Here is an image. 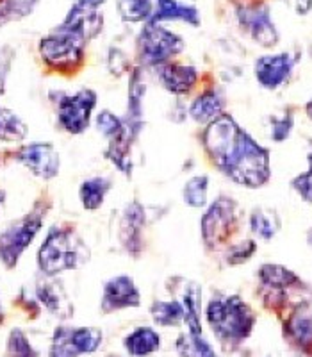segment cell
Segmentation results:
<instances>
[{"instance_id": "277c9868", "label": "cell", "mask_w": 312, "mask_h": 357, "mask_svg": "<svg viewBox=\"0 0 312 357\" xmlns=\"http://www.w3.org/2000/svg\"><path fill=\"white\" fill-rule=\"evenodd\" d=\"M43 218L41 213H31L20 222H15L6 231L0 232V261L8 268L18 263L20 256L33 243L40 231Z\"/></svg>"}, {"instance_id": "ac0fdd59", "label": "cell", "mask_w": 312, "mask_h": 357, "mask_svg": "<svg viewBox=\"0 0 312 357\" xmlns=\"http://www.w3.org/2000/svg\"><path fill=\"white\" fill-rule=\"evenodd\" d=\"M68 337L77 356L93 354L102 345V333L95 327H81V329H68Z\"/></svg>"}, {"instance_id": "ba28073f", "label": "cell", "mask_w": 312, "mask_h": 357, "mask_svg": "<svg viewBox=\"0 0 312 357\" xmlns=\"http://www.w3.org/2000/svg\"><path fill=\"white\" fill-rule=\"evenodd\" d=\"M18 161L40 178H52L59 172V154L50 143H31L22 146Z\"/></svg>"}, {"instance_id": "52a82bcc", "label": "cell", "mask_w": 312, "mask_h": 357, "mask_svg": "<svg viewBox=\"0 0 312 357\" xmlns=\"http://www.w3.org/2000/svg\"><path fill=\"white\" fill-rule=\"evenodd\" d=\"M234 223V202L228 199L216 200L202 220L203 240L209 247H216L218 243L227 240L231 234V227Z\"/></svg>"}, {"instance_id": "7a4b0ae2", "label": "cell", "mask_w": 312, "mask_h": 357, "mask_svg": "<svg viewBox=\"0 0 312 357\" xmlns=\"http://www.w3.org/2000/svg\"><path fill=\"white\" fill-rule=\"evenodd\" d=\"M205 317L223 345H237L250 336L256 318L240 296L214 298L207 304Z\"/></svg>"}, {"instance_id": "ffe728a7", "label": "cell", "mask_w": 312, "mask_h": 357, "mask_svg": "<svg viewBox=\"0 0 312 357\" xmlns=\"http://www.w3.org/2000/svg\"><path fill=\"white\" fill-rule=\"evenodd\" d=\"M27 136V126L18 114L8 107L0 106V139L2 142H20Z\"/></svg>"}, {"instance_id": "4dcf8cb0", "label": "cell", "mask_w": 312, "mask_h": 357, "mask_svg": "<svg viewBox=\"0 0 312 357\" xmlns=\"http://www.w3.org/2000/svg\"><path fill=\"white\" fill-rule=\"evenodd\" d=\"M292 127V120L291 118H284V120H273V139L276 142H282L289 136V130Z\"/></svg>"}, {"instance_id": "e0dca14e", "label": "cell", "mask_w": 312, "mask_h": 357, "mask_svg": "<svg viewBox=\"0 0 312 357\" xmlns=\"http://www.w3.org/2000/svg\"><path fill=\"white\" fill-rule=\"evenodd\" d=\"M177 352L180 357H218L209 341L202 334L186 333L177 340Z\"/></svg>"}, {"instance_id": "f546056e", "label": "cell", "mask_w": 312, "mask_h": 357, "mask_svg": "<svg viewBox=\"0 0 312 357\" xmlns=\"http://www.w3.org/2000/svg\"><path fill=\"white\" fill-rule=\"evenodd\" d=\"M254 252H256V243H254V241H247V243H243L241 247H235L234 250L231 252L228 259H231V263H243V261H247Z\"/></svg>"}, {"instance_id": "4316f807", "label": "cell", "mask_w": 312, "mask_h": 357, "mask_svg": "<svg viewBox=\"0 0 312 357\" xmlns=\"http://www.w3.org/2000/svg\"><path fill=\"white\" fill-rule=\"evenodd\" d=\"M6 352H8V357H40L38 350L31 345V341L20 329L11 331Z\"/></svg>"}, {"instance_id": "1f68e13d", "label": "cell", "mask_w": 312, "mask_h": 357, "mask_svg": "<svg viewBox=\"0 0 312 357\" xmlns=\"http://www.w3.org/2000/svg\"><path fill=\"white\" fill-rule=\"evenodd\" d=\"M9 63H11V57L8 56V50H0V95L6 91V77H8Z\"/></svg>"}, {"instance_id": "603a6c76", "label": "cell", "mask_w": 312, "mask_h": 357, "mask_svg": "<svg viewBox=\"0 0 312 357\" xmlns=\"http://www.w3.org/2000/svg\"><path fill=\"white\" fill-rule=\"evenodd\" d=\"M207 186H209V178L205 175H196L189 178L184 186L182 197L187 206L191 207H202L207 204Z\"/></svg>"}, {"instance_id": "30bf717a", "label": "cell", "mask_w": 312, "mask_h": 357, "mask_svg": "<svg viewBox=\"0 0 312 357\" xmlns=\"http://www.w3.org/2000/svg\"><path fill=\"white\" fill-rule=\"evenodd\" d=\"M141 304L138 288L129 275L113 277L104 288V298H102V309L104 312L120 311L125 307H138Z\"/></svg>"}, {"instance_id": "836d02e7", "label": "cell", "mask_w": 312, "mask_h": 357, "mask_svg": "<svg viewBox=\"0 0 312 357\" xmlns=\"http://www.w3.org/2000/svg\"><path fill=\"white\" fill-rule=\"evenodd\" d=\"M106 0H77V6L82 9H89V11H97L98 6H102Z\"/></svg>"}, {"instance_id": "83f0119b", "label": "cell", "mask_w": 312, "mask_h": 357, "mask_svg": "<svg viewBox=\"0 0 312 357\" xmlns=\"http://www.w3.org/2000/svg\"><path fill=\"white\" fill-rule=\"evenodd\" d=\"M38 298L43 302L47 307L50 309L56 314H65V309L68 307V304L63 298V293L59 291V288H56L54 284H49V282H45V284L38 286Z\"/></svg>"}, {"instance_id": "cb8c5ba5", "label": "cell", "mask_w": 312, "mask_h": 357, "mask_svg": "<svg viewBox=\"0 0 312 357\" xmlns=\"http://www.w3.org/2000/svg\"><path fill=\"white\" fill-rule=\"evenodd\" d=\"M260 277L267 286L272 288H288V286L298 282L296 275L279 264H264L260 268Z\"/></svg>"}, {"instance_id": "f1b7e54d", "label": "cell", "mask_w": 312, "mask_h": 357, "mask_svg": "<svg viewBox=\"0 0 312 357\" xmlns=\"http://www.w3.org/2000/svg\"><path fill=\"white\" fill-rule=\"evenodd\" d=\"M292 188L300 193L302 199L312 204V152L309 155V170L292 181Z\"/></svg>"}, {"instance_id": "6da1fadb", "label": "cell", "mask_w": 312, "mask_h": 357, "mask_svg": "<svg viewBox=\"0 0 312 357\" xmlns=\"http://www.w3.org/2000/svg\"><path fill=\"white\" fill-rule=\"evenodd\" d=\"M203 142L216 167L235 183L259 188L270 178V152L231 116H218L211 122Z\"/></svg>"}, {"instance_id": "d6986e66", "label": "cell", "mask_w": 312, "mask_h": 357, "mask_svg": "<svg viewBox=\"0 0 312 357\" xmlns=\"http://www.w3.org/2000/svg\"><path fill=\"white\" fill-rule=\"evenodd\" d=\"M111 183L104 177L88 178L81 186V202L86 209H97L102 206L109 191Z\"/></svg>"}, {"instance_id": "8d00e7d4", "label": "cell", "mask_w": 312, "mask_h": 357, "mask_svg": "<svg viewBox=\"0 0 312 357\" xmlns=\"http://www.w3.org/2000/svg\"><path fill=\"white\" fill-rule=\"evenodd\" d=\"M309 243H311V245H312V231H311V232H309Z\"/></svg>"}, {"instance_id": "e575fe53", "label": "cell", "mask_w": 312, "mask_h": 357, "mask_svg": "<svg viewBox=\"0 0 312 357\" xmlns=\"http://www.w3.org/2000/svg\"><path fill=\"white\" fill-rule=\"evenodd\" d=\"M307 114H309V116L312 118V100L309 102V106H307Z\"/></svg>"}, {"instance_id": "8992f818", "label": "cell", "mask_w": 312, "mask_h": 357, "mask_svg": "<svg viewBox=\"0 0 312 357\" xmlns=\"http://www.w3.org/2000/svg\"><path fill=\"white\" fill-rule=\"evenodd\" d=\"M95 104H97V95L91 89H82L75 95L63 97L57 106V116L63 129L72 134H81L88 127Z\"/></svg>"}, {"instance_id": "d4e9b609", "label": "cell", "mask_w": 312, "mask_h": 357, "mask_svg": "<svg viewBox=\"0 0 312 357\" xmlns=\"http://www.w3.org/2000/svg\"><path fill=\"white\" fill-rule=\"evenodd\" d=\"M118 11L123 20H145L152 17V0H118Z\"/></svg>"}, {"instance_id": "7402d4cb", "label": "cell", "mask_w": 312, "mask_h": 357, "mask_svg": "<svg viewBox=\"0 0 312 357\" xmlns=\"http://www.w3.org/2000/svg\"><path fill=\"white\" fill-rule=\"evenodd\" d=\"M152 318L157 321L159 325H178L184 321V309L180 302H155L150 309Z\"/></svg>"}, {"instance_id": "9c48e42d", "label": "cell", "mask_w": 312, "mask_h": 357, "mask_svg": "<svg viewBox=\"0 0 312 357\" xmlns=\"http://www.w3.org/2000/svg\"><path fill=\"white\" fill-rule=\"evenodd\" d=\"M240 22L254 40L263 47H273L279 41V33L270 18L266 6H247L240 9Z\"/></svg>"}, {"instance_id": "44dd1931", "label": "cell", "mask_w": 312, "mask_h": 357, "mask_svg": "<svg viewBox=\"0 0 312 357\" xmlns=\"http://www.w3.org/2000/svg\"><path fill=\"white\" fill-rule=\"evenodd\" d=\"M250 227L251 231L256 232L259 238H263V240H272L280 227L279 216H276V213L272 211V209H264V207H260V209H256V211L251 213Z\"/></svg>"}, {"instance_id": "9a60e30c", "label": "cell", "mask_w": 312, "mask_h": 357, "mask_svg": "<svg viewBox=\"0 0 312 357\" xmlns=\"http://www.w3.org/2000/svg\"><path fill=\"white\" fill-rule=\"evenodd\" d=\"M162 20H182L187 24H200L198 11L189 6L178 4L177 0H157V11L152 15V24Z\"/></svg>"}, {"instance_id": "484cf974", "label": "cell", "mask_w": 312, "mask_h": 357, "mask_svg": "<svg viewBox=\"0 0 312 357\" xmlns=\"http://www.w3.org/2000/svg\"><path fill=\"white\" fill-rule=\"evenodd\" d=\"M143 222H145V215H143V209L138 204L127 207L125 215H123V231L127 232V245H130L132 241L138 245V232L141 231Z\"/></svg>"}, {"instance_id": "d6a6232c", "label": "cell", "mask_w": 312, "mask_h": 357, "mask_svg": "<svg viewBox=\"0 0 312 357\" xmlns=\"http://www.w3.org/2000/svg\"><path fill=\"white\" fill-rule=\"evenodd\" d=\"M296 13H300V15H305L309 13V9L312 8V0H286Z\"/></svg>"}, {"instance_id": "5bb4252c", "label": "cell", "mask_w": 312, "mask_h": 357, "mask_svg": "<svg viewBox=\"0 0 312 357\" xmlns=\"http://www.w3.org/2000/svg\"><path fill=\"white\" fill-rule=\"evenodd\" d=\"M288 336L298 347L312 345V309L309 305H302L295 311L288 321Z\"/></svg>"}, {"instance_id": "8fae6325", "label": "cell", "mask_w": 312, "mask_h": 357, "mask_svg": "<svg viewBox=\"0 0 312 357\" xmlns=\"http://www.w3.org/2000/svg\"><path fill=\"white\" fill-rule=\"evenodd\" d=\"M295 66L291 54H276V56H264L256 63L257 81L267 89H275L284 84L289 79Z\"/></svg>"}, {"instance_id": "3957f363", "label": "cell", "mask_w": 312, "mask_h": 357, "mask_svg": "<svg viewBox=\"0 0 312 357\" xmlns=\"http://www.w3.org/2000/svg\"><path fill=\"white\" fill-rule=\"evenodd\" d=\"M81 261V247L75 243L73 236L61 229H54L38 252V264L45 275H57V273L72 270Z\"/></svg>"}, {"instance_id": "d590c367", "label": "cell", "mask_w": 312, "mask_h": 357, "mask_svg": "<svg viewBox=\"0 0 312 357\" xmlns=\"http://www.w3.org/2000/svg\"><path fill=\"white\" fill-rule=\"evenodd\" d=\"M4 320V311H2V305H0V324Z\"/></svg>"}, {"instance_id": "4fadbf2b", "label": "cell", "mask_w": 312, "mask_h": 357, "mask_svg": "<svg viewBox=\"0 0 312 357\" xmlns=\"http://www.w3.org/2000/svg\"><path fill=\"white\" fill-rule=\"evenodd\" d=\"M123 347L132 357H146L157 352L161 347V337L152 327H139L125 337Z\"/></svg>"}, {"instance_id": "5b68a950", "label": "cell", "mask_w": 312, "mask_h": 357, "mask_svg": "<svg viewBox=\"0 0 312 357\" xmlns=\"http://www.w3.org/2000/svg\"><path fill=\"white\" fill-rule=\"evenodd\" d=\"M184 41L177 34L162 29L159 24H148L139 36V52L146 65H159L182 50Z\"/></svg>"}, {"instance_id": "2e32d148", "label": "cell", "mask_w": 312, "mask_h": 357, "mask_svg": "<svg viewBox=\"0 0 312 357\" xmlns=\"http://www.w3.org/2000/svg\"><path fill=\"white\" fill-rule=\"evenodd\" d=\"M223 100L218 91H205L200 95L189 107V114L196 122H214L216 118L221 116Z\"/></svg>"}, {"instance_id": "7c38bea8", "label": "cell", "mask_w": 312, "mask_h": 357, "mask_svg": "<svg viewBox=\"0 0 312 357\" xmlns=\"http://www.w3.org/2000/svg\"><path fill=\"white\" fill-rule=\"evenodd\" d=\"M162 86L175 95L187 93L193 86H195L196 77V68L193 66H184V65H164L159 72Z\"/></svg>"}, {"instance_id": "74e56055", "label": "cell", "mask_w": 312, "mask_h": 357, "mask_svg": "<svg viewBox=\"0 0 312 357\" xmlns=\"http://www.w3.org/2000/svg\"><path fill=\"white\" fill-rule=\"evenodd\" d=\"M2 200H4V195H2V193H0V204H2Z\"/></svg>"}]
</instances>
